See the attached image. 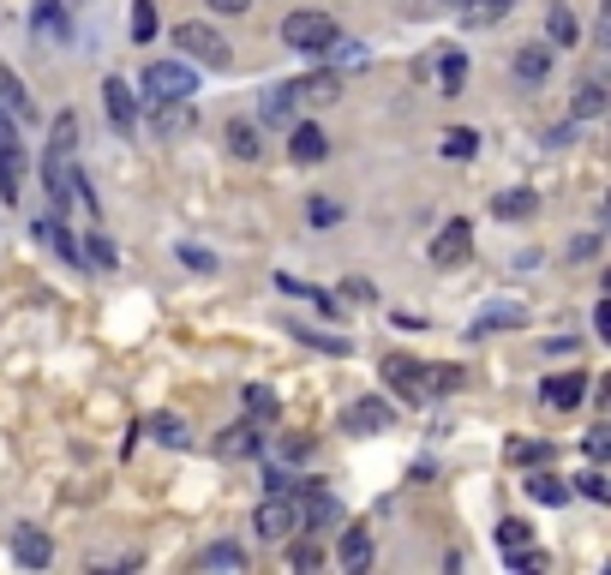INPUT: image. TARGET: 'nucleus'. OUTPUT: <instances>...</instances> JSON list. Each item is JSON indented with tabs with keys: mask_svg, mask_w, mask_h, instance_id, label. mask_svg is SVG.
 Masks as SVG:
<instances>
[{
	"mask_svg": "<svg viewBox=\"0 0 611 575\" xmlns=\"http://www.w3.org/2000/svg\"><path fill=\"white\" fill-rule=\"evenodd\" d=\"M294 486H300V480H294L288 468H276V462L264 468V492H294Z\"/></svg>",
	"mask_w": 611,
	"mask_h": 575,
	"instance_id": "obj_48",
	"label": "nucleus"
},
{
	"mask_svg": "<svg viewBox=\"0 0 611 575\" xmlns=\"http://www.w3.org/2000/svg\"><path fill=\"white\" fill-rule=\"evenodd\" d=\"M258 120H264V126H288V120H294V84H270V90L258 96Z\"/></svg>",
	"mask_w": 611,
	"mask_h": 575,
	"instance_id": "obj_17",
	"label": "nucleus"
},
{
	"mask_svg": "<svg viewBox=\"0 0 611 575\" xmlns=\"http://www.w3.org/2000/svg\"><path fill=\"white\" fill-rule=\"evenodd\" d=\"M534 210H540V198H534L528 186H510V192L492 198V216H498V222H522V216H534Z\"/></svg>",
	"mask_w": 611,
	"mask_h": 575,
	"instance_id": "obj_22",
	"label": "nucleus"
},
{
	"mask_svg": "<svg viewBox=\"0 0 611 575\" xmlns=\"http://www.w3.org/2000/svg\"><path fill=\"white\" fill-rule=\"evenodd\" d=\"M516 12V0H468L462 6V18L474 24V30H486V24H498V18H510Z\"/></svg>",
	"mask_w": 611,
	"mask_h": 575,
	"instance_id": "obj_33",
	"label": "nucleus"
},
{
	"mask_svg": "<svg viewBox=\"0 0 611 575\" xmlns=\"http://www.w3.org/2000/svg\"><path fill=\"white\" fill-rule=\"evenodd\" d=\"M552 72V42H528V48H516V78L522 84H540Z\"/></svg>",
	"mask_w": 611,
	"mask_h": 575,
	"instance_id": "obj_20",
	"label": "nucleus"
},
{
	"mask_svg": "<svg viewBox=\"0 0 611 575\" xmlns=\"http://www.w3.org/2000/svg\"><path fill=\"white\" fill-rule=\"evenodd\" d=\"M210 6H216V12H246L252 0H210Z\"/></svg>",
	"mask_w": 611,
	"mask_h": 575,
	"instance_id": "obj_53",
	"label": "nucleus"
},
{
	"mask_svg": "<svg viewBox=\"0 0 611 575\" xmlns=\"http://www.w3.org/2000/svg\"><path fill=\"white\" fill-rule=\"evenodd\" d=\"M174 252H180V264H192V270H204V276L216 270V252H204V246H192V240H180Z\"/></svg>",
	"mask_w": 611,
	"mask_h": 575,
	"instance_id": "obj_44",
	"label": "nucleus"
},
{
	"mask_svg": "<svg viewBox=\"0 0 611 575\" xmlns=\"http://www.w3.org/2000/svg\"><path fill=\"white\" fill-rule=\"evenodd\" d=\"M336 36H342V30H336V18H330V12H312V6H306V12H288V18H282V42H288L294 54L324 60V48H330Z\"/></svg>",
	"mask_w": 611,
	"mask_h": 575,
	"instance_id": "obj_2",
	"label": "nucleus"
},
{
	"mask_svg": "<svg viewBox=\"0 0 611 575\" xmlns=\"http://www.w3.org/2000/svg\"><path fill=\"white\" fill-rule=\"evenodd\" d=\"M174 42H180V54H186L192 66H228V42H222L210 24H198V18H186V24L174 30Z\"/></svg>",
	"mask_w": 611,
	"mask_h": 575,
	"instance_id": "obj_6",
	"label": "nucleus"
},
{
	"mask_svg": "<svg viewBox=\"0 0 611 575\" xmlns=\"http://www.w3.org/2000/svg\"><path fill=\"white\" fill-rule=\"evenodd\" d=\"M0 108L6 114H30V90H24V78L12 66H0Z\"/></svg>",
	"mask_w": 611,
	"mask_h": 575,
	"instance_id": "obj_32",
	"label": "nucleus"
},
{
	"mask_svg": "<svg viewBox=\"0 0 611 575\" xmlns=\"http://www.w3.org/2000/svg\"><path fill=\"white\" fill-rule=\"evenodd\" d=\"M150 432H156V438H162L168 450H186V444H192V432H186V420H174V414H156V420H150Z\"/></svg>",
	"mask_w": 611,
	"mask_h": 575,
	"instance_id": "obj_36",
	"label": "nucleus"
},
{
	"mask_svg": "<svg viewBox=\"0 0 611 575\" xmlns=\"http://www.w3.org/2000/svg\"><path fill=\"white\" fill-rule=\"evenodd\" d=\"M606 84H600V78H588V84H582V90H576V102H570V120H576V126H588V120H600V114H606Z\"/></svg>",
	"mask_w": 611,
	"mask_h": 575,
	"instance_id": "obj_25",
	"label": "nucleus"
},
{
	"mask_svg": "<svg viewBox=\"0 0 611 575\" xmlns=\"http://www.w3.org/2000/svg\"><path fill=\"white\" fill-rule=\"evenodd\" d=\"M288 564H294V570H318V564H324V546H312V540H294V546H288Z\"/></svg>",
	"mask_w": 611,
	"mask_h": 575,
	"instance_id": "obj_43",
	"label": "nucleus"
},
{
	"mask_svg": "<svg viewBox=\"0 0 611 575\" xmlns=\"http://www.w3.org/2000/svg\"><path fill=\"white\" fill-rule=\"evenodd\" d=\"M222 144H228V156H234V162H258V150H264V144H258V126H252V120H228Z\"/></svg>",
	"mask_w": 611,
	"mask_h": 575,
	"instance_id": "obj_21",
	"label": "nucleus"
},
{
	"mask_svg": "<svg viewBox=\"0 0 611 575\" xmlns=\"http://www.w3.org/2000/svg\"><path fill=\"white\" fill-rule=\"evenodd\" d=\"M576 492H582V498H594V504H606V498H611V486H606V474H600V462L576 474Z\"/></svg>",
	"mask_w": 611,
	"mask_h": 575,
	"instance_id": "obj_39",
	"label": "nucleus"
},
{
	"mask_svg": "<svg viewBox=\"0 0 611 575\" xmlns=\"http://www.w3.org/2000/svg\"><path fill=\"white\" fill-rule=\"evenodd\" d=\"M546 42H552V48H576V42H582V24H576V12H570L564 0L546 6Z\"/></svg>",
	"mask_w": 611,
	"mask_h": 575,
	"instance_id": "obj_15",
	"label": "nucleus"
},
{
	"mask_svg": "<svg viewBox=\"0 0 611 575\" xmlns=\"http://www.w3.org/2000/svg\"><path fill=\"white\" fill-rule=\"evenodd\" d=\"M342 288H348V300H378V288H372V282H366V276H348V282H342Z\"/></svg>",
	"mask_w": 611,
	"mask_h": 575,
	"instance_id": "obj_51",
	"label": "nucleus"
},
{
	"mask_svg": "<svg viewBox=\"0 0 611 575\" xmlns=\"http://www.w3.org/2000/svg\"><path fill=\"white\" fill-rule=\"evenodd\" d=\"M528 498L558 510V504H570V480H558V474H534V480H528Z\"/></svg>",
	"mask_w": 611,
	"mask_h": 575,
	"instance_id": "obj_31",
	"label": "nucleus"
},
{
	"mask_svg": "<svg viewBox=\"0 0 611 575\" xmlns=\"http://www.w3.org/2000/svg\"><path fill=\"white\" fill-rule=\"evenodd\" d=\"M468 84V48H444L438 54V96H462Z\"/></svg>",
	"mask_w": 611,
	"mask_h": 575,
	"instance_id": "obj_16",
	"label": "nucleus"
},
{
	"mask_svg": "<svg viewBox=\"0 0 611 575\" xmlns=\"http://www.w3.org/2000/svg\"><path fill=\"white\" fill-rule=\"evenodd\" d=\"M570 258H576V264H588V258H600V234H582V240L570 246Z\"/></svg>",
	"mask_w": 611,
	"mask_h": 575,
	"instance_id": "obj_49",
	"label": "nucleus"
},
{
	"mask_svg": "<svg viewBox=\"0 0 611 575\" xmlns=\"http://www.w3.org/2000/svg\"><path fill=\"white\" fill-rule=\"evenodd\" d=\"M384 378H390V384H396L408 402H426V396H420V360H408V354H390V360H384Z\"/></svg>",
	"mask_w": 611,
	"mask_h": 575,
	"instance_id": "obj_23",
	"label": "nucleus"
},
{
	"mask_svg": "<svg viewBox=\"0 0 611 575\" xmlns=\"http://www.w3.org/2000/svg\"><path fill=\"white\" fill-rule=\"evenodd\" d=\"M390 426H396V402H384V396H360V402L342 408V432L348 438H378Z\"/></svg>",
	"mask_w": 611,
	"mask_h": 575,
	"instance_id": "obj_5",
	"label": "nucleus"
},
{
	"mask_svg": "<svg viewBox=\"0 0 611 575\" xmlns=\"http://www.w3.org/2000/svg\"><path fill=\"white\" fill-rule=\"evenodd\" d=\"M444 156H450V162H474V156H480V132H474V126H450V132H444Z\"/></svg>",
	"mask_w": 611,
	"mask_h": 575,
	"instance_id": "obj_30",
	"label": "nucleus"
},
{
	"mask_svg": "<svg viewBox=\"0 0 611 575\" xmlns=\"http://www.w3.org/2000/svg\"><path fill=\"white\" fill-rule=\"evenodd\" d=\"M306 222H312V228H330V222H342V204H336V198H312V204H306Z\"/></svg>",
	"mask_w": 611,
	"mask_h": 575,
	"instance_id": "obj_42",
	"label": "nucleus"
},
{
	"mask_svg": "<svg viewBox=\"0 0 611 575\" xmlns=\"http://www.w3.org/2000/svg\"><path fill=\"white\" fill-rule=\"evenodd\" d=\"M24 180H30V156H24V144L12 132V114L0 108V198L18 204L24 198Z\"/></svg>",
	"mask_w": 611,
	"mask_h": 575,
	"instance_id": "obj_4",
	"label": "nucleus"
},
{
	"mask_svg": "<svg viewBox=\"0 0 611 575\" xmlns=\"http://www.w3.org/2000/svg\"><path fill=\"white\" fill-rule=\"evenodd\" d=\"M468 384L462 366H420V396H456Z\"/></svg>",
	"mask_w": 611,
	"mask_h": 575,
	"instance_id": "obj_24",
	"label": "nucleus"
},
{
	"mask_svg": "<svg viewBox=\"0 0 611 575\" xmlns=\"http://www.w3.org/2000/svg\"><path fill=\"white\" fill-rule=\"evenodd\" d=\"M138 90L150 102H186V96H198V66L192 60H150Z\"/></svg>",
	"mask_w": 611,
	"mask_h": 575,
	"instance_id": "obj_1",
	"label": "nucleus"
},
{
	"mask_svg": "<svg viewBox=\"0 0 611 575\" xmlns=\"http://www.w3.org/2000/svg\"><path fill=\"white\" fill-rule=\"evenodd\" d=\"M258 450H264V432H258V420H252V414H246V420H234V426L216 438V456H222V462H252Z\"/></svg>",
	"mask_w": 611,
	"mask_h": 575,
	"instance_id": "obj_11",
	"label": "nucleus"
},
{
	"mask_svg": "<svg viewBox=\"0 0 611 575\" xmlns=\"http://www.w3.org/2000/svg\"><path fill=\"white\" fill-rule=\"evenodd\" d=\"M252 528H258L264 540H288V534L300 528V504H294V492H264V504H258Z\"/></svg>",
	"mask_w": 611,
	"mask_h": 575,
	"instance_id": "obj_7",
	"label": "nucleus"
},
{
	"mask_svg": "<svg viewBox=\"0 0 611 575\" xmlns=\"http://www.w3.org/2000/svg\"><path fill=\"white\" fill-rule=\"evenodd\" d=\"M12 558H18L24 570H48V564H54V540L36 534V528H18V534H12Z\"/></svg>",
	"mask_w": 611,
	"mask_h": 575,
	"instance_id": "obj_14",
	"label": "nucleus"
},
{
	"mask_svg": "<svg viewBox=\"0 0 611 575\" xmlns=\"http://www.w3.org/2000/svg\"><path fill=\"white\" fill-rule=\"evenodd\" d=\"M42 186H48V204H54V210L78 204V198L96 210V192H90V180L72 168V156H48V150H42Z\"/></svg>",
	"mask_w": 611,
	"mask_h": 575,
	"instance_id": "obj_3",
	"label": "nucleus"
},
{
	"mask_svg": "<svg viewBox=\"0 0 611 575\" xmlns=\"http://www.w3.org/2000/svg\"><path fill=\"white\" fill-rule=\"evenodd\" d=\"M546 144H552V150H564V144H576V120H564V126H552V132H546Z\"/></svg>",
	"mask_w": 611,
	"mask_h": 575,
	"instance_id": "obj_50",
	"label": "nucleus"
},
{
	"mask_svg": "<svg viewBox=\"0 0 611 575\" xmlns=\"http://www.w3.org/2000/svg\"><path fill=\"white\" fill-rule=\"evenodd\" d=\"M594 336H606V342H611V300L594 306Z\"/></svg>",
	"mask_w": 611,
	"mask_h": 575,
	"instance_id": "obj_52",
	"label": "nucleus"
},
{
	"mask_svg": "<svg viewBox=\"0 0 611 575\" xmlns=\"http://www.w3.org/2000/svg\"><path fill=\"white\" fill-rule=\"evenodd\" d=\"M132 42H150L156 36V0H132Z\"/></svg>",
	"mask_w": 611,
	"mask_h": 575,
	"instance_id": "obj_38",
	"label": "nucleus"
},
{
	"mask_svg": "<svg viewBox=\"0 0 611 575\" xmlns=\"http://www.w3.org/2000/svg\"><path fill=\"white\" fill-rule=\"evenodd\" d=\"M336 90H342V78H336L330 66H324V72H312V78H294V102H312V96H324V102H330Z\"/></svg>",
	"mask_w": 611,
	"mask_h": 575,
	"instance_id": "obj_28",
	"label": "nucleus"
},
{
	"mask_svg": "<svg viewBox=\"0 0 611 575\" xmlns=\"http://www.w3.org/2000/svg\"><path fill=\"white\" fill-rule=\"evenodd\" d=\"M288 156H294L300 168H312V162H324V156H330V138H324V126H312V120H300V126H294V138H288Z\"/></svg>",
	"mask_w": 611,
	"mask_h": 575,
	"instance_id": "obj_13",
	"label": "nucleus"
},
{
	"mask_svg": "<svg viewBox=\"0 0 611 575\" xmlns=\"http://www.w3.org/2000/svg\"><path fill=\"white\" fill-rule=\"evenodd\" d=\"M198 570H246V546L216 540V546H204V552H198Z\"/></svg>",
	"mask_w": 611,
	"mask_h": 575,
	"instance_id": "obj_27",
	"label": "nucleus"
},
{
	"mask_svg": "<svg viewBox=\"0 0 611 575\" xmlns=\"http://www.w3.org/2000/svg\"><path fill=\"white\" fill-rule=\"evenodd\" d=\"M246 414L252 420H276V390L270 384H246Z\"/></svg>",
	"mask_w": 611,
	"mask_h": 575,
	"instance_id": "obj_37",
	"label": "nucleus"
},
{
	"mask_svg": "<svg viewBox=\"0 0 611 575\" xmlns=\"http://www.w3.org/2000/svg\"><path fill=\"white\" fill-rule=\"evenodd\" d=\"M516 324H528L522 306H492V312H480V318L468 324V336H492V330H516Z\"/></svg>",
	"mask_w": 611,
	"mask_h": 575,
	"instance_id": "obj_26",
	"label": "nucleus"
},
{
	"mask_svg": "<svg viewBox=\"0 0 611 575\" xmlns=\"http://www.w3.org/2000/svg\"><path fill=\"white\" fill-rule=\"evenodd\" d=\"M588 390H594V378H588V372H552V378L540 384V402L570 414V408H582V402H588Z\"/></svg>",
	"mask_w": 611,
	"mask_h": 575,
	"instance_id": "obj_10",
	"label": "nucleus"
},
{
	"mask_svg": "<svg viewBox=\"0 0 611 575\" xmlns=\"http://www.w3.org/2000/svg\"><path fill=\"white\" fill-rule=\"evenodd\" d=\"M522 546H534V528H528L522 516H504V522H498V552L510 558V552H522Z\"/></svg>",
	"mask_w": 611,
	"mask_h": 575,
	"instance_id": "obj_34",
	"label": "nucleus"
},
{
	"mask_svg": "<svg viewBox=\"0 0 611 575\" xmlns=\"http://www.w3.org/2000/svg\"><path fill=\"white\" fill-rule=\"evenodd\" d=\"M78 150V114H54L48 126V156H72Z\"/></svg>",
	"mask_w": 611,
	"mask_h": 575,
	"instance_id": "obj_29",
	"label": "nucleus"
},
{
	"mask_svg": "<svg viewBox=\"0 0 611 575\" xmlns=\"http://www.w3.org/2000/svg\"><path fill=\"white\" fill-rule=\"evenodd\" d=\"M510 564H516L522 575H540L552 558H546V552H534V546H522V552H510Z\"/></svg>",
	"mask_w": 611,
	"mask_h": 575,
	"instance_id": "obj_45",
	"label": "nucleus"
},
{
	"mask_svg": "<svg viewBox=\"0 0 611 575\" xmlns=\"http://www.w3.org/2000/svg\"><path fill=\"white\" fill-rule=\"evenodd\" d=\"M510 462H516V468H546V462H552V444H540V438H516V444H510Z\"/></svg>",
	"mask_w": 611,
	"mask_h": 575,
	"instance_id": "obj_35",
	"label": "nucleus"
},
{
	"mask_svg": "<svg viewBox=\"0 0 611 575\" xmlns=\"http://www.w3.org/2000/svg\"><path fill=\"white\" fill-rule=\"evenodd\" d=\"M102 108H108V126H114L120 138L138 132V102H132V84H126V78H102Z\"/></svg>",
	"mask_w": 611,
	"mask_h": 575,
	"instance_id": "obj_9",
	"label": "nucleus"
},
{
	"mask_svg": "<svg viewBox=\"0 0 611 575\" xmlns=\"http://www.w3.org/2000/svg\"><path fill=\"white\" fill-rule=\"evenodd\" d=\"M336 564H342V570H366V564H372V534H366V528H342Z\"/></svg>",
	"mask_w": 611,
	"mask_h": 575,
	"instance_id": "obj_18",
	"label": "nucleus"
},
{
	"mask_svg": "<svg viewBox=\"0 0 611 575\" xmlns=\"http://www.w3.org/2000/svg\"><path fill=\"white\" fill-rule=\"evenodd\" d=\"M90 258H96L102 270H114V264H120V252H114V240H108V234H90Z\"/></svg>",
	"mask_w": 611,
	"mask_h": 575,
	"instance_id": "obj_46",
	"label": "nucleus"
},
{
	"mask_svg": "<svg viewBox=\"0 0 611 575\" xmlns=\"http://www.w3.org/2000/svg\"><path fill=\"white\" fill-rule=\"evenodd\" d=\"M30 240L54 246V252L66 258V264H78V270H84V246H78V240H72V234L60 228V216H30Z\"/></svg>",
	"mask_w": 611,
	"mask_h": 575,
	"instance_id": "obj_12",
	"label": "nucleus"
},
{
	"mask_svg": "<svg viewBox=\"0 0 611 575\" xmlns=\"http://www.w3.org/2000/svg\"><path fill=\"white\" fill-rule=\"evenodd\" d=\"M288 336H300L306 348H324V354H348V342H342V336H324V330H306V324H294Z\"/></svg>",
	"mask_w": 611,
	"mask_h": 575,
	"instance_id": "obj_40",
	"label": "nucleus"
},
{
	"mask_svg": "<svg viewBox=\"0 0 611 575\" xmlns=\"http://www.w3.org/2000/svg\"><path fill=\"white\" fill-rule=\"evenodd\" d=\"M192 114H186V102H156V132H180Z\"/></svg>",
	"mask_w": 611,
	"mask_h": 575,
	"instance_id": "obj_41",
	"label": "nucleus"
},
{
	"mask_svg": "<svg viewBox=\"0 0 611 575\" xmlns=\"http://www.w3.org/2000/svg\"><path fill=\"white\" fill-rule=\"evenodd\" d=\"M468 252H474V222H468V216L444 222L438 240H432V264H438V270H456V264H468Z\"/></svg>",
	"mask_w": 611,
	"mask_h": 575,
	"instance_id": "obj_8",
	"label": "nucleus"
},
{
	"mask_svg": "<svg viewBox=\"0 0 611 575\" xmlns=\"http://www.w3.org/2000/svg\"><path fill=\"white\" fill-rule=\"evenodd\" d=\"M30 30H36V36H54V42H66V36H72V24H66V0H36V12H30Z\"/></svg>",
	"mask_w": 611,
	"mask_h": 575,
	"instance_id": "obj_19",
	"label": "nucleus"
},
{
	"mask_svg": "<svg viewBox=\"0 0 611 575\" xmlns=\"http://www.w3.org/2000/svg\"><path fill=\"white\" fill-rule=\"evenodd\" d=\"M582 450H588V462H606V456H611V432H606V426H594Z\"/></svg>",
	"mask_w": 611,
	"mask_h": 575,
	"instance_id": "obj_47",
	"label": "nucleus"
}]
</instances>
